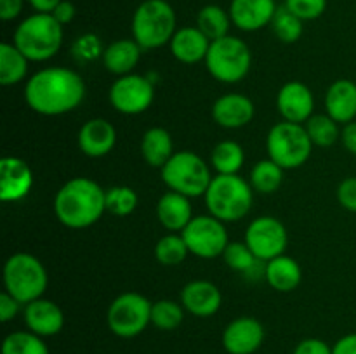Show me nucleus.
I'll list each match as a JSON object with an SVG mask.
<instances>
[{
    "instance_id": "obj_42",
    "label": "nucleus",
    "mask_w": 356,
    "mask_h": 354,
    "mask_svg": "<svg viewBox=\"0 0 356 354\" xmlns=\"http://www.w3.org/2000/svg\"><path fill=\"white\" fill-rule=\"evenodd\" d=\"M292 354H332V346H329L322 339L309 337V339L301 340L292 351Z\"/></svg>"
},
{
    "instance_id": "obj_26",
    "label": "nucleus",
    "mask_w": 356,
    "mask_h": 354,
    "mask_svg": "<svg viewBox=\"0 0 356 354\" xmlns=\"http://www.w3.org/2000/svg\"><path fill=\"white\" fill-rule=\"evenodd\" d=\"M264 280L273 290L280 292V294H289L301 285L302 269L294 257L282 253L266 262Z\"/></svg>"
},
{
    "instance_id": "obj_21",
    "label": "nucleus",
    "mask_w": 356,
    "mask_h": 354,
    "mask_svg": "<svg viewBox=\"0 0 356 354\" xmlns=\"http://www.w3.org/2000/svg\"><path fill=\"white\" fill-rule=\"evenodd\" d=\"M278 6L277 0H232V23L242 31H257L273 21Z\"/></svg>"
},
{
    "instance_id": "obj_16",
    "label": "nucleus",
    "mask_w": 356,
    "mask_h": 354,
    "mask_svg": "<svg viewBox=\"0 0 356 354\" xmlns=\"http://www.w3.org/2000/svg\"><path fill=\"white\" fill-rule=\"evenodd\" d=\"M33 187V170L19 156H3L0 160V200L16 203Z\"/></svg>"
},
{
    "instance_id": "obj_46",
    "label": "nucleus",
    "mask_w": 356,
    "mask_h": 354,
    "mask_svg": "<svg viewBox=\"0 0 356 354\" xmlns=\"http://www.w3.org/2000/svg\"><path fill=\"white\" fill-rule=\"evenodd\" d=\"M341 142H343L344 149L348 153L356 156V121L343 125V128H341Z\"/></svg>"
},
{
    "instance_id": "obj_8",
    "label": "nucleus",
    "mask_w": 356,
    "mask_h": 354,
    "mask_svg": "<svg viewBox=\"0 0 356 354\" xmlns=\"http://www.w3.org/2000/svg\"><path fill=\"white\" fill-rule=\"evenodd\" d=\"M204 62L214 80L221 83H238L252 68V52L242 38L226 35L211 42Z\"/></svg>"
},
{
    "instance_id": "obj_1",
    "label": "nucleus",
    "mask_w": 356,
    "mask_h": 354,
    "mask_svg": "<svg viewBox=\"0 0 356 354\" xmlns=\"http://www.w3.org/2000/svg\"><path fill=\"white\" fill-rule=\"evenodd\" d=\"M86 92L82 76L65 66L38 69L24 83L28 108L44 117H59L76 110L86 99Z\"/></svg>"
},
{
    "instance_id": "obj_28",
    "label": "nucleus",
    "mask_w": 356,
    "mask_h": 354,
    "mask_svg": "<svg viewBox=\"0 0 356 354\" xmlns=\"http://www.w3.org/2000/svg\"><path fill=\"white\" fill-rule=\"evenodd\" d=\"M222 260L229 269L242 273L245 278L250 280H259L264 278V267L266 262L257 259L245 242H229L226 250L222 252Z\"/></svg>"
},
{
    "instance_id": "obj_23",
    "label": "nucleus",
    "mask_w": 356,
    "mask_h": 354,
    "mask_svg": "<svg viewBox=\"0 0 356 354\" xmlns=\"http://www.w3.org/2000/svg\"><path fill=\"white\" fill-rule=\"evenodd\" d=\"M191 198L176 191H167L156 201V219L170 233H181L190 224L193 215Z\"/></svg>"
},
{
    "instance_id": "obj_36",
    "label": "nucleus",
    "mask_w": 356,
    "mask_h": 354,
    "mask_svg": "<svg viewBox=\"0 0 356 354\" xmlns=\"http://www.w3.org/2000/svg\"><path fill=\"white\" fill-rule=\"evenodd\" d=\"M184 307L181 302L160 298L152 304V325L162 332H172L184 319Z\"/></svg>"
},
{
    "instance_id": "obj_47",
    "label": "nucleus",
    "mask_w": 356,
    "mask_h": 354,
    "mask_svg": "<svg viewBox=\"0 0 356 354\" xmlns=\"http://www.w3.org/2000/svg\"><path fill=\"white\" fill-rule=\"evenodd\" d=\"M332 354H356V332L341 337L332 346Z\"/></svg>"
},
{
    "instance_id": "obj_7",
    "label": "nucleus",
    "mask_w": 356,
    "mask_h": 354,
    "mask_svg": "<svg viewBox=\"0 0 356 354\" xmlns=\"http://www.w3.org/2000/svg\"><path fill=\"white\" fill-rule=\"evenodd\" d=\"M160 176L169 191H176L188 198L204 196L214 177L209 163L190 149L174 153L160 169Z\"/></svg>"
},
{
    "instance_id": "obj_10",
    "label": "nucleus",
    "mask_w": 356,
    "mask_h": 354,
    "mask_svg": "<svg viewBox=\"0 0 356 354\" xmlns=\"http://www.w3.org/2000/svg\"><path fill=\"white\" fill-rule=\"evenodd\" d=\"M152 304L138 292H125L115 297L106 311V325L120 339H134L152 325Z\"/></svg>"
},
{
    "instance_id": "obj_30",
    "label": "nucleus",
    "mask_w": 356,
    "mask_h": 354,
    "mask_svg": "<svg viewBox=\"0 0 356 354\" xmlns=\"http://www.w3.org/2000/svg\"><path fill=\"white\" fill-rule=\"evenodd\" d=\"M243 163H245V151L238 142L232 139L218 142L211 153V167L222 176L238 174Z\"/></svg>"
},
{
    "instance_id": "obj_12",
    "label": "nucleus",
    "mask_w": 356,
    "mask_h": 354,
    "mask_svg": "<svg viewBox=\"0 0 356 354\" xmlns=\"http://www.w3.org/2000/svg\"><path fill=\"white\" fill-rule=\"evenodd\" d=\"M108 99L115 111L122 115H141L155 101V85L148 76L129 73V75L117 76L110 87Z\"/></svg>"
},
{
    "instance_id": "obj_41",
    "label": "nucleus",
    "mask_w": 356,
    "mask_h": 354,
    "mask_svg": "<svg viewBox=\"0 0 356 354\" xmlns=\"http://www.w3.org/2000/svg\"><path fill=\"white\" fill-rule=\"evenodd\" d=\"M336 196L344 210L356 214V176H350L341 180L339 186H337Z\"/></svg>"
},
{
    "instance_id": "obj_29",
    "label": "nucleus",
    "mask_w": 356,
    "mask_h": 354,
    "mask_svg": "<svg viewBox=\"0 0 356 354\" xmlns=\"http://www.w3.org/2000/svg\"><path fill=\"white\" fill-rule=\"evenodd\" d=\"M30 59L13 44L3 42L0 45V83L3 87L17 85L26 80Z\"/></svg>"
},
{
    "instance_id": "obj_43",
    "label": "nucleus",
    "mask_w": 356,
    "mask_h": 354,
    "mask_svg": "<svg viewBox=\"0 0 356 354\" xmlns=\"http://www.w3.org/2000/svg\"><path fill=\"white\" fill-rule=\"evenodd\" d=\"M21 307H23V304L17 302L13 295L7 294L6 290L0 294V321L2 323L13 321V319L19 314Z\"/></svg>"
},
{
    "instance_id": "obj_27",
    "label": "nucleus",
    "mask_w": 356,
    "mask_h": 354,
    "mask_svg": "<svg viewBox=\"0 0 356 354\" xmlns=\"http://www.w3.org/2000/svg\"><path fill=\"white\" fill-rule=\"evenodd\" d=\"M139 149H141L143 160L153 169H162L169 162L170 156L176 153L172 135L163 127H149L143 134Z\"/></svg>"
},
{
    "instance_id": "obj_9",
    "label": "nucleus",
    "mask_w": 356,
    "mask_h": 354,
    "mask_svg": "<svg viewBox=\"0 0 356 354\" xmlns=\"http://www.w3.org/2000/svg\"><path fill=\"white\" fill-rule=\"evenodd\" d=\"M313 142L306 127L292 121H278L270 128L266 137L268 158L284 170H294L305 165L313 153Z\"/></svg>"
},
{
    "instance_id": "obj_48",
    "label": "nucleus",
    "mask_w": 356,
    "mask_h": 354,
    "mask_svg": "<svg viewBox=\"0 0 356 354\" xmlns=\"http://www.w3.org/2000/svg\"><path fill=\"white\" fill-rule=\"evenodd\" d=\"M61 2L63 0H28V3L35 9V12L45 14H51Z\"/></svg>"
},
{
    "instance_id": "obj_35",
    "label": "nucleus",
    "mask_w": 356,
    "mask_h": 354,
    "mask_svg": "<svg viewBox=\"0 0 356 354\" xmlns=\"http://www.w3.org/2000/svg\"><path fill=\"white\" fill-rule=\"evenodd\" d=\"M188 255H190V250H188L186 242L181 236V233L179 235L177 233H169V235L162 236L155 245V259L162 266H179V264L186 260Z\"/></svg>"
},
{
    "instance_id": "obj_25",
    "label": "nucleus",
    "mask_w": 356,
    "mask_h": 354,
    "mask_svg": "<svg viewBox=\"0 0 356 354\" xmlns=\"http://www.w3.org/2000/svg\"><path fill=\"white\" fill-rule=\"evenodd\" d=\"M141 52L143 49L134 38H120L104 47L101 59L108 73L115 76H124L134 71L141 59Z\"/></svg>"
},
{
    "instance_id": "obj_45",
    "label": "nucleus",
    "mask_w": 356,
    "mask_h": 354,
    "mask_svg": "<svg viewBox=\"0 0 356 354\" xmlns=\"http://www.w3.org/2000/svg\"><path fill=\"white\" fill-rule=\"evenodd\" d=\"M51 14L56 17V21H58L59 24H63V26H65V24L72 23V21L75 19L76 9H75V6L70 2V0H63V2L59 3V6L56 7Z\"/></svg>"
},
{
    "instance_id": "obj_32",
    "label": "nucleus",
    "mask_w": 356,
    "mask_h": 354,
    "mask_svg": "<svg viewBox=\"0 0 356 354\" xmlns=\"http://www.w3.org/2000/svg\"><path fill=\"white\" fill-rule=\"evenodd\" d=\"M284 172L285 170L277 165L273 160H259L257 163H254L252 170H250L249 183L256 193L271 194L280 189L282 183H284Z\"/></svg>"
},
{
    "instance_id": "obj_6",
    "label": "nucleus",
    "mask_w": 356,
    "mask_h": 354,
    "mask_svg": "<svg viewBox=\"0 0 356 354\" xmlns=\"http://www.w3.org/2000/svg\"><path fill=\"white\" fill-rule=\"evenodd\" d=\"M47 285V269L31 253L16 252L3 264V288L23 305L44 297Z\"/></svg>"
},
{
    "instance_id": "obj_24",
    "label": "nucleus",
    "mask_w": 356,
    "mask_h": 354,
    "mask_svg": "<svg viewBox=\"0 0 356 354\" xmlns=\"http://www.w3.org/2000/svg\"><path fill=\"white\" fill-rule=\"evenodd\" d=\"M169 47L177 61L183 65H195L205 61L211 40L197 26H183L177 28Z\"/></svg>"
},
{
    "instance_id": "obj_40",
    "label": "nucleus",
    "mask_w": 356,
    "mask_h": 354,
    "mask_svg": "<svg viewBox=\"0 0 356 354\" xmlns=\"http://www.w3.org/2000/svg\"><path fill=\"white\" fill-rule=\"evenodd\" d=\"M284 6L302 21H315L325 12L327 0H285Z\"/></svg>"
},
{
    "instance_id": "obj_11",
    "label": "nucleus",
    "mask_w": 356,
    "mask_h": 354,
    "mask_svg": "<svg viewBox=\"0 0 356 354\" xmlns=\"http://www.w3.org/2000/svg\"><path fill=\"white\" fill-rule=\"evenodd\" d=\"M191 255L200 259H216L221 257L228 246L229 238L225 222L214 215H195L190 224L181 231Z\"/></svg>"
},
{
    "instance_id": "obj_31",
    "label": "nucleus",
    "mask_w": 356,
    "mask_h": 354,
    "mask_svg": "<svg viewBox=\"0 0 356 354\" xmlns=\"http://www.w3.org/2000/svg\"><path fill=\"white\" fill-rule=\"evenodd\" d=\"M232 24L229 10H225L221 6H216V3L204 6L197 14V28L211 42L229 35Z\"/></svg>"
},
{
    "instance_id": "obj_2",
    "label": "nucleus",
    "mask_w": 356,
    "mask_h": 354,
    "mask_svg": "<svg viewBox=\"0 0 356 354\" xmlns=\"http://www.w3.org/2000/svg\"><path fill=\"white\" fill-rule=\"evenodd\" d=\"M106 189L90 177L66 180L54 196L56 219L70 229H86L96 224L106 212Z\"/></svg>"
},
{
    "instance_id": "obj_22",
    "label": "nucleus",
    "mask_w": 356,
    "mask_h": 354,
    "mask_svg": "<svg viewBox=\"0 0 356 354\" xmlns=\"http://www.w3.org/2000/svg\"><path fill=\"white\" fill-rule=\"evenodd\" d=\"M325 113L339 125L355 121L356 118V83L339 78L329 85L325 92Z\"/></svg>"
},
{
    "instance_id": "obj_4",
    "label": "nucleus",
    "mask_w": 356,
    "mask_h": 354,
    "mask_svg": "<svg viewBox=\"0 0 356 354\" xmlns=\"http://www.w3.org/2000/svg\"><path fill=\"white\" fill-rule=\"evenodd\" d=\"M209 214L226 222L242 221L249 215L254 203V189L250 183L238 174L212 177V183L204 194Z\"/></svg>"
},
{
    "instance_id": "obj_39",
    "label": "nucleus",
    "mask_w": 356,
    "mask_h": 354,
    "mask_svg": "<svg viewBox=\"0 0 356 354\" xmlns=\"http://www.w3.org/2000/svg\"><path fill=\"white\" fill-rule=\"evenodd\" d=\"M103 52L104 49L103 45H101L99 37L94 33L80 35L72 45L73 58H75L79 62H82V65L96 61L97 58H103Z\"/></svg>"
},
{
    "instance_id": "obj_3",
    "label": "nucleus",
    "mask_w": 356,
    "mask_h": 354,
    "mask_svg": "<svg viewBox=\"0 0 356 354\" xmlns=\"http://www.w3.org/2000/svg\"><path fill=\"white\" fill-rule=\"evenodd\" d=\"M63 37V24H59L52 14L35 12L17 24L13 44L30 59V62H44L58 54Z\"/></svg>"
},
{
    "instance_id": "obj_14",
    "label": "nucleus",
    "mask_w": 356,
    "mask_h": 354,
    "mask_svg": "<svg viewBox=\"0 0 356 354\" xmlns=\"http://www.w3.org/2000/svg\"><path fill=\"white\" fill-rule=\"evenodd\" d=\"M277 110L282 120L305 125L315 110L313 90L299 80L284 83L277 94Z\"/></svg>"
},
{
    "instance_id": "obj_33",
    "label": "nucleus",
    "mask_w": 356,
    "mask_h": 354,
    "mask_svg": "<svg viewBox=\"0 0 356 354\" xmlns=\"http://www.w3.org/2000/svg\"><path fill=\"white\" fill-rule=\"evenodd\" d=\"M306 132H308L309 139H312L313 146L316 148H330L341 141V128L334 118L329 115H313L308 121L305 124Z\"/></svg>"
},
{
    "instance_id": "obj_44",
    "label": "nucleus",
    "mask_w": 356,
    "mask_h": 354,
    "mask_svg": "<svg viewBox=\"0 0 356 354\" xmlns=\"http://www.w3.org/2000/svg\"><path fill=\"white\" fill-rule=\"evenodd\" d=\"M24 0H0V19L14 21L21 14Z\"/></svg>"
},
{
    "instance_id": "obj_37",
    "label": "nucleus",
    "mask_w": 356,
    "mask_h": 354,
    "mask_svg": "<svg viewBox=\"0 0 356 354\" xmlns=\"http://www.w3.org/2000/svg\"><path fill=\"white\" fill-rule=\"evenodd\" d=\"M271 28H273L275 37L280 42H284V44H296L302 37V33H305V21L299 19L285 6H278L273 21H271Z\"/></svg>"
},
{
    "instance_id": "obj_19",
    "label": "nucleus",
    "mask_w": 356,
    "mask_h": 354,
    "mask_svg": "<svg viewBox=\"0 0 356 354\" xmlns=\"http://www.w3.org/2000/svg\"><path fill=\"white\" fill-rule=\"evenodd\" d=\"M76 144L89 158H103L117 144V128L106 118H90L80 127Z\"/></svg>"
},
{
    "instance_id": "obj_5",
    "label": "nucleus",
    "mask_w": 356,
    "mask_h": 354,
    "mask_svg": "<svg viewBox=\"0 0 356 354\" xmlns=\"http://www.w3.org/2000/svg\"><path fill=\"white\" fill-rule=\"evenodd\" d=\"M176 10L167 0H143L132 14V38L143 51L170 44L176 28Z\"/></svg>"
},
{
    "instance_id": "obj_15",
    "label": "nucleus",
    "mask_w": 356,
    "mask_h": 354,
    "mask_svg": "<svg viewBox=\"0 0 356 354\" xmlns=\"http://www.w3.org/2000/svg\"><path fill=\"white\" fill-rule=\"evenodd\" d=\"M264 326L252 316H240L229 321L222 332V347L228 354H254L264 342Z\"/></svg>"
},
{
    "instance_id": "obj_20",
    "label": "nucleus",
    "mask_w": 356,
    "mask_h": 354,
    "mask_svg": "<svg viewBox=\"0 0 356 354\" xmlns=\"http://www.w3.org/2000/svg\"><path fill=\"white\" fill-rule=\"evenodd\" d=\"M24 325L30 332L38 337H54L65 326V312L56 302L49 298H37L30 304L23 305Z\"/></svg>"
},
{
    "instance_id": "obj_13",
    "label": "nucleus",
    "mask_w": 356,
    "mask_h": 354,
    "mask_svg": "<svg viewBox=\"0 0 356 354\" xmlns=\"http://www.w3.org/2000/svg\"><path fill=\"white\" fill-rule=\"evenodd\" d=\"M243 242L257 259L268 262L285 253L289 245V233L280 219L273 215H261L247 226Z\"/></svg>"
},
{
    "instance_id": "obj_34",
    "label": "nucleus",
    "mask_w": 356,
    "mask_h": 354,
    "mask_svg": "<svg viewBox=\"0 0 356 354\" xmlns=\"http://www.w3.org/2000/svg\"><path fill=\"white\" fill-rule=\"evenodd\" d=\"M2 354H49V347L44 337H38L30 330H19L3 339Z\"/></svg>"
},
{
    "instance_id": "obj_38",
    "label": "nucleus",
    "mask_w": 356,
    "mask_h": 354,
    "mask_svg": "<svg viewBox=\"0 0 356 354\" xmlns=\"http://www.w3.org/2000/svg\"><path fill=\"white\" fill-rule=\"evenodd\" d=\"M139 196L134 187L131 186H113L104 193V205L108 214L115 217H127L138 208Z\"/></svg>"
},
{
    "instance_id": "obj_18",
    "label": "nucleus",
    "mask_w": 356,
    "mask_h": 354,
    "mask_svg": "<svg viewBox=\"0 0 356 354\" xmlns=\"http://www.w3.org/2000/svg\"><path fill=\"white\" fill-rule=\"evenodd\" d=\"M181 304L184 311L197 318H211L221 309L222 294L216 283L209 280L188 281L181 288Z\"/></svg>"
},
{
    "instance_id": "obj_17",
    "label": "nucleus",
    "mask_w": 356,
    "mask_h": 354,
    "mask_svg": "<svg viewBox=\"0 0 356 354\" xmlns=\"http://www.w3.org/2000/svg\"><path fill=\"white\" fill-rule=\"evenodd\" d=\"M256 106L249 96L240 92L222 94L212 104V118L222 128H242L254 120Z\"/></svg>"
}]
</instances>
